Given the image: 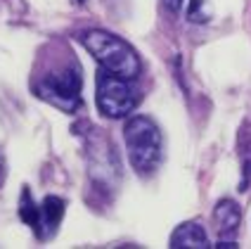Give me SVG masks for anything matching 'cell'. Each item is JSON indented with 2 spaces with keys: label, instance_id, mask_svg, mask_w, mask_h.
Segmentation results:
<instances>
[{
  "label": "cell",
  "instance_id": "5",
  "mask_svg": "<svg viewBox=\"0 0 251 249\" xmlns=\"http://www.w3.org/2000/svg\"><path fill=\"white\" fill-rule=\"evenodd\" d=\"M171 247L173 249H206L209 247L206 230L199 223H182L171 235Z\"/></svg>",
  "mask_w": 251,
  "mask_h": 249
},
{
  "label": "cell",
  "instance_id": "9",
  "mask_svg": "<svg viewBox=\"0 0 251 249\" xmlns=\"http://www.w3.org/2000/svg\"><path fill=\"white\" fill-rule=\"evenodd\" d=\"M209 7L206 0H190V10H187V19L190 22H209Z\"/></svg>",
  "mask_w": 251,
  "mask_h": 249
},
{
  "label": "cell",
  "instance_id": "6",
  "mask_svg": "<svg viewBox=\"0 0 251 249\" xmlns=\"http://www.w3.org/2000/svg\"><path fill=\"white\" fill-rule=\"evenodd\" d=\"M213 219L218 223L221 235H235V230L239 228V221H242V211L232 199H223V202L216 204Z\"/></svg>",
  "mask_w": 251,
  "mask_h": 249
},
{
  "label": "cell",
  "instance_id": "12",
  "mask_svg": "<svg viewBox=\"0 0 251 249\" xmlns=\"http://www.w3.org/2000/svg\"><path fill=\"white\" fill-rule=\"evenodd\" d=\"M216 247H218V249H235L237 245H235V242H218Z\"/></svg>",
  "mask_w": 251,
  "mask_h": 249
},
{
  "label": "cell",
  "instance_id": "11",
  "mask_svg": "<svg viewBox=\"0 0 251 249\" xmlns=\"http://www.w3.org/2000/svg\"><path fill=\"white\" fill-rule=\"evenodd\" d=\"M5 176H7V164H5V157L0 152V185L5 183Z\"/></svg>",
  "mask_w": 251,
  "mask_h": 249
},
{
  "label": "cell",
  "instance_id": "4",
  "mask_svg": "<svg viewBox=\"0 0 251 249\" xmlns=\"http://www.w3.org/2000/svg\"><path fill=\"white\" fill-rule=\"evenodd\" d=\"M36 93L52 107L71 114L81 107V76L76 69L52 71L43 79L41 85H36Z\"/></svg>",
  "mask_w": 251,
  "mask_h": 249
},
{
  "label": "cell",
  "instance_id": "7",
  "mask_svg": "<svg viewBox=\"0 0 251 249\" xmlns=\"http://www.w3.org/2000/svg\"><path fill=\"white\" fill-rule=\"evenodd\" d=\"M19 219L26 223V225H31L33 228V233L38 237H43V211L41 207H36V202H33V194H31V190L28 188H24L22 190V197H19Z\"/></svg>",
  "mask_w": 251,
  "mask_h": 249
},
{
  "label": "cell",
  "instance_id": "3",
  "mask_svg": "<svg viewBox=\"0 0 251 249\" xmlns=\"http://www.w3.org/2000/svg\"><path fill=\"white\" fill-rule=\"evenodd\" d=\"M98 110L109 119H121L128 111L135 110V90L130 88L128 79L116 76L112 71H100L98 74V93H95Z\"/></svg>",
  "mask_w": 251,
  "mask_h": 249
},
{
  "label": "cell",
  "instance_id": "8",
  "mask_svg": "<svg viewBox=\"0 0 251 249\" xmlns=\"http://www.w3.org/2000/svg\"><path fill=\"white\" fill-rule=\"evenodd\" d=\"M41 211H43V223H48L55 230L59 221H62V216H64V202L59 197H55V194H50V197L43 199Z\"/></svg>",
  "mask_w": 251,
  "mask_h": 249
},
{
  "label": "cell",
  "instance_id": "10",
  "mask_svg": "<svg viewBox=\"0 0 251 249\" xmlns=\"http://www.w3.org/2000/svg\"><path fill=\"white\" fill-rule=\"evenodd\" d=\"M164 5H166L171 12H180L182 7V0H164Z\"/></svg>",
  "mask_w": 251,
  "mask_h": 249
},
{
  "label": "cell",
  "instance_id": "1",
  "mask_svg": "<svg viewBox=\"0 0 251 249\" xmlns=\"http://www.w3.org/2000/svg\"><path fill=\"white\" fill-rule=\"evenodd\" d=\"M81 43H83V48L98 59L104 69L116 74V76H124V79L130 81V79H135L140 74L138 53L126 41L116 38L109 31L90 28V31L81 33Z\"/></svg>",
  "mask_w": 251,
  "mask_h": 249
},
{
  "label": "cell",
  "instance_id": "2",
  "mask_svg": "<svg viewBox=\"0 0 251 249\" xmlns=\"http://www.w3.org/2000/svg\"><path fill=\"white\" fill-rule=\"evenodd\" d=\"M126 152L138 173H152L161 162V133L150 116H133L124 126Z\"/></svg>",
  "mask_w": 251,
  "mask_h": 249
}]
</instances>
